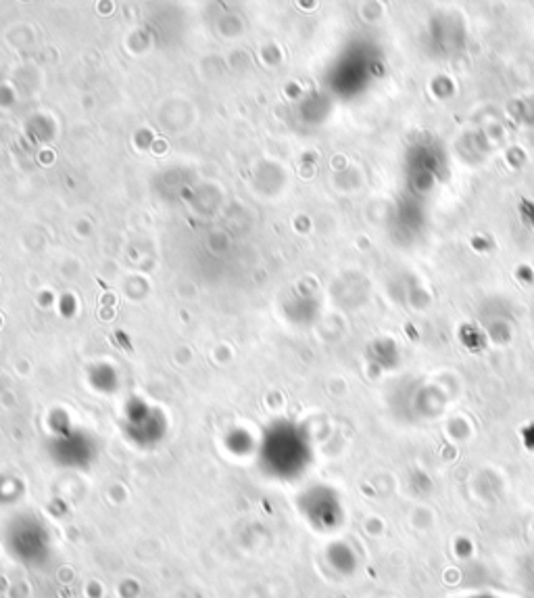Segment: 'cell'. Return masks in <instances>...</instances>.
I'll return each instance as SVG.
<instances>
[{
	"label": "cell",
	"instance_id": "obj_1",
	"mask_svg": "<svg viewBox=\"0 0 534 598\" xmlns=\"http://www.w3.org/2000/svg\"><path fill=\"white\" fill-rule=\"evenodd\" d=\"M481 598H489V596H481Z\"/></svg>",
	"mask_w": 534,
	"mask_h": 598
}]
</instances>
